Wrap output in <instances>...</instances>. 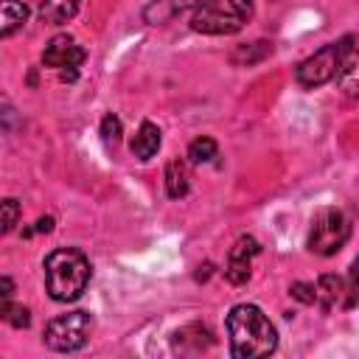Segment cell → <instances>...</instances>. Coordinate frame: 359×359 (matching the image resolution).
<instances>
[{
	"mask_svg": "<svg viewBox=\"0 0 359 359\" xmlns=\"http://www.w3.org/2000/svg\"><path fill=\"white\" fill-rule=\"evenodd\" d=\"M224 325H227L233 359H261L275 353L278 348V331L255 303L233 306Z\"/></svg>",
	"mask_w": 359,
	"mask_h": 359,
	"instance_id": "6da1fadb",
	"label": "cell"
},
{
	"mask_svg": "<svg viewBox=\"0 0 359 359\" xmlns=\"http://www.w3.org/2000/svg\"><path fill=\"white\" fill-rule=\"evenodd\" d=\"M90 261L81 250L59 247L45 258V289L56 303H73L90 283Z\"/></svg>",
	"mask_w": 359,
	"mask_h": 359,
	"instance_id": "7a4b0ae2",
	"label": "cell"
},
{
	"mask_svg": "<svg viewBox=\"0 0 359 359\" xmlns=\"http://www.w3.org/2000/svg\"><path fill=\"white\" fill-rule=\"evenodd\" d=\"M255 14L252 0H205L191 17V28L208 36H227L241 31Z\"/></svg>",
	"mask_w": 359,
	"mask_h": 359,
	"instance_id": "3957f363",
	"label": "cell"
},
{
	"mask_svg": "<svg viewBox=\"0 0 359 359\" xmlns=\"http://www.w3.org/2000/svg\"><path fill=\"white\" fill-rule=\"evenodd\" d=\"M351 48H353V36H342V39H337V42L323 45V48L314 50L311 56H306V59L297 65V70H294L297 84L314 90V87H323V84H328L331 79H337L339 70H342L345 56L351 53Z\"/></svg>",
	"mask_w": 359,
	"mask_h": 359,
	"instance_id": "277c9868",
	"label": "cell"
},
{
	"mask_svg": "<svg viewBox=\"0 0 359 359\" xmlns=\"http://www.w3.org/2000/svg\"><path fill=\"white\" fill-rule=\"evenodd\" d=\"M348 236H351V224H348L345 213L339 208H334V205H325V208H320L314 213L306 244H309V250L314 255L328 258V255H337L345 247Z\"/></svg>",
	"mask_w": 359,
	"mask_h": 359,
	"instance_id": "5b68a950",
	"label": "cell"
},
{
	"mask_svg": "<svg viewBox=\"0 0 359 359\" xmlns=\"http://www.w3.org/2000/svg\"><path fill=\"white\" fill-rule=\"evenodd\" d=\"M90 331H93V314L79 309V311H67V314L53 317L45 325L42 339L56 353H73V351H79V348L87 345Z\"/></svg>",
	"mask_w": 359,
	"mask_h": 359,
	"instance_id": "8992f818",
	"label": "cell"
},
{
	"mask_svg": "<svg viewBox=\"0 0 359 359\" xmlns=\"http://www.w3.org/2000/svg\"><path fill=\"white\" fill-rule=\"evenodd\" d=\"M84 59H87L84 48L70 34H56L42 50V65L50 67V70H59L62 81H76L79 67H81Z\"/></svg>",
	"mask_w": 359,
	"mask_h": 359,
	"instance_id": "52a82bcc",
	"label": "cell"
},
{
	"mask_svg": "<svg viewBox=\"0 0 359 359\" xmlns=\"http://www.w3.org/2000/svg\"><path fill=\"white\" fill-rule=\"evenodd\" d=\"M261 252V244L252 238V236H241L233 247H230V255H227V266H224V278L233 283V286H241L250 280L252 275V258Z\"/></svg>",
	"mask_w": 359,
	"mask_h": 359,
	"instance_id": "ba28073f",
	"label": "cell"
},
{
	"mask_svg": "<svg viewBox=\"0 0 359 359\" xmlns=\"http://www.w3.org/2000/svg\"><path fill=\"white\" fill-rule=\"evenodd\" d=\"M205 0H151L146 8H143V20L149 22V25H163V22H168L171 17H177V14H182V11H188V8H196V6H202Z\"/></svg>",
	"mask_w": 359,
	"mask_h": 359,
	"instance_id": "9c48e42d",
	"label": "cell"
},
{
	"mask_svg": "<svg viewBox=\"0 0 359 359\" xmlns=\"http://www.w3.org/2000/svg\"><path fill=\"white\" fill-rule=\"evenodd\" d=\"M160 143H163V137H160V129H157V123H151V121H143L140 126H137V132H135V137H132V143H129V149H132V154L137 157V160H151L154 154H157V149H160Z\"/></svg>",
	"mask_w": 359,
	"mask_h": 359,
	"instance_id": "30bf717a",
	"label": "cell"
},
{
	"mask_svg": "<svg viewBox=\"0 0 359 359\" xmlns=\"http://www.w3.org/2000/svg\"><path fill=\"white\" fill-rule=\"evenodd\" d=\"M314 289H317V303L314 306H320L323 311H331L334 306L345 303V280L339 275H331V272L320 275Z\"/></svg>",
	"mask_w": 359,
	"mask_h": 359,
	"instance_id": "8fae6325",
	"label": "cell"
},
{
	"mask_svg": "<svg viewBox=\"0 0 359 359\" xmlns=\"http://www.w3.org/2000/svg\"><path fill=\"white\" fill-rule=\"evenodd\" d=\"M28 22V6L20 0H0V36L8 39Z\"/></svg>",
	"mask_w": 359,
	"mask_h": 359,
	"instance_id": "7c38bea8",
	"label": "cell"
},
{
	"mask_svg": "<svg viewBox=\"0 0 359 359\" xmlns=\"http://www.w3.org/2000/svg\"><path fill=\"white\" fill-rule=\"evenodd\" d=\"M81 0H39V20L48 25H62L79 14Z\"/></svg>",
	"mask_w": 359,
	"mask_h": 359,
	"instance_id": "4fadbf2b",
	"label": "cell"
},
{
	"mask_svg": "<svg viewBox=\"0 0 359 359\" xmlns=\"http://www.w3.org/2000/svg\"><path fill=\"white\" fill-rule=\"evenodd\" d=\"M191 191V171L185 160H171L165 165V194L171 199H182Z\"/></svg>",
	"mask_w": 359,
	"mask_h": 359,
	"instance_id": "5bb4252c",
	"label": "cell"
},
{
	"mask_svg": "<svg viewBox=\"0 0 359 359\" xmlns=\"http://www.w3.org/2000/svg\"><path fill=\"white\" fill-rule=\"evenodd\" d=\"M337 81H339V90H342L345 95L359 98V45H353V48H351V53L345 56V62H342V70H339Z\"/></svg>",
	"mask_w": 359,
	"mask_h": 359,
	"instance_id": "9a60e30c",
	"label": "cell"
},
{
	"mask_svg": "<svg viewBox=\"0 0 359 359\" xmlns=\"http://www.w3.org/2000/svg\"><path fill=\"white\" fill-rule=\"evenodd\" d=\"M269 53H272V42L258 39V42H250V45H238V48L230 53V62L238 65V67H250V65L264 62Z\"/></svg>",
	"mask_w": 359,
	"mask_h": 359,
	"instance_id": "2e32d148",
	"label": "cell"
},
{
	"mask_svg": "<svg viewBox=\"0 0 359 359\" xmlns=\"http://www.w3.org/2000/svg\"><path fill=\"white\" fill-rule=\"evenodd\" d=\"M216 154H219V146H216V140H213V137H208V135H202V137L191 140V146H188V163H191V165L210 163Z\"/></svg>",
	"mask_w": 359,
	"mask_h": 359,
	"instance_id": "e0dca14e",
	"label": "cell"
},
{
	"mask_svg": "<svg viewBox=\"0 0 359 359\" xmlns=\"http://www.w3.org/2000/svg\"><path fill=\"white\" fill-rule=\"evenodd\" d=\"M0 317L14 328H28L31 325V311L25 306H20V303H11V300L0 303Z\"/></svg>",
	"mask_w": 359,
	"mask_h": 359,
	"instance_id": "ac0fdd59",
	"label": "cell"
},
{
	"mask_svg": "<svg viewBox=\"0 0 359 359\" xmlns=\"http://www.w3.org/2000/svg\"><path fill=\"white\" fill-rule=\"evenodd\" d=\"M356 303H359V258H353L345 280V306H356Z\"/></svg>",
	"mask_w": 359,
	"mask_h": 359,
	"instance_id": "d6986e66",
	"label": "cell"
},
{
	"mask_svg": "<svg viewBox=\"0 0 359 359\" xmlns=\"http://www.w3.org/2000/svg\"><path fill=\"white\" fill-rule=\"evenodd\" d=\"M121 118L118 115H104V121H101V137H104V143H118L121 140Z\"/></svg>",
	"mask_w": 359,
	"mask_h": 359,
	"instance_id": "ffe728a7",
	"label": "cell"
},
{
	"mask_svg": "<svg viewBox=\"0 0 359 359\" xmlns=\"http://www.w3.org/2000/svg\"><path fill=\"white\" fill-rule=\"evenodd\" d=\"M289 294H292L294 300L306 303V306H314V303H317V289H314V283H303V280H297V283L289 286Z\"/></svg>",
	"mask_w": 359,
	"mask_h": 359,
	"instance_id": "44dd1931",
	"label": "cell"
},
{
	"mask_svg": "<svg viewBox=\"0 0 359 359\" xmlns=\"http://www.w3.org/2000/svg\"><path fill=\"white\" fill-rule=\"evenodd\" d=\"M17 219H20V205H17V199H3V233H11L14 230V224H17Z\"/></svg>",
	"mask_w": 359,
	"mask_h": 359,
	"instance_id": "7402d4cb",
	"label": "cell"
},
{
	"mask_svg": "<svg viewBox=\"0 0 359 359\" xmlns=\"http://www.w3.org/2000/svg\"><path fill=\"white\" fill-rule=\"evenodd\" d=\"M50 230H53V219L42 216V219H36V224L31 230H25V236H31V233H50Z\"/></svg>",
	"mask_w": 359,
	"mask_h": 359,
	"instance_id": "603a6c76",
	"label": "cell"
},
{
	"mask_svg": "<svg viewBox=\"0 0 359 359\" xmlns=\"http://www.w3.org/2000/svg\"><path fill=\"white\" fill-rule=\"evenodd\" d=\"M11 294H14V283H11V278H0V297H3V303H8Z\"/></svg>",
	"mask_w": 359,
	"mask_h": 359,
	"instance_id": "cb8c5ba5",
	"label": "cell"
}]
</instances>
